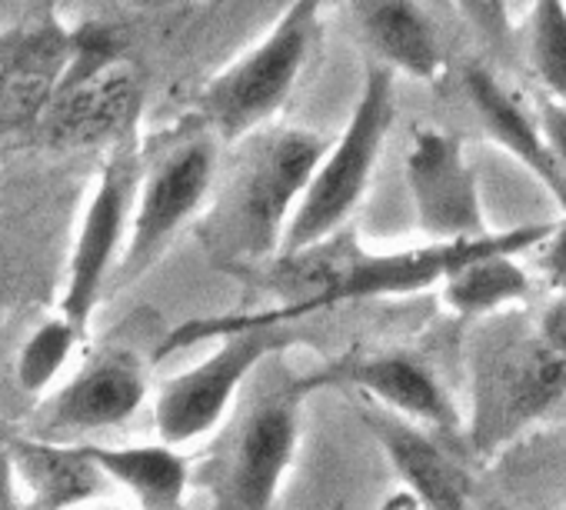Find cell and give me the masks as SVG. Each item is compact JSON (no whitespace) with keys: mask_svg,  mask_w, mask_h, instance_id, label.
<instances>
[{"mask_svg":"<svg viewBox=\"0 0 566 510\" xmlns=\"http://www.w3.org/2000/svg\"><path fill=\"white\" fill-rule=\"evenodd\" d=\"M553 223H523L503 233H483L473 240H433L430 247L397 250V253H367L350 230H337L311 247L276 253L266 264L247 271L256 284L280 301V308L256 314L263 321L283 324L297 321L324 308L347 301H377L417 294L447 281L457 268L480 258L486 250H530L536 247Z\"/></svg>","mask_w":566,"mask_h":510,"instance_id":"1","label":"cell"},{"mask_svg":"<svg viewBox=\"0 0 566 510\" xmlns=\"http://www.w3.org/2000/svg\"><path fill=\"white\" fill-rule=\"evenodd\" d=\"M237 144L197 237L213 264L247 274L280 253L327 144L301 127H260Z\"/></svg>","mask_w":566,"mask_h":510,"instance_id":"2","label":"cell"},{"mask_svg":"<svg viewBox=\"0 0 566 510\" xmlns=\"http://www.w3.org/2000/svg\"><path fill=\"white\" fill-rule=\"evenodd\" d=\"M307 397L304 374L283 351L260 361L193 473L210 510H273L280 480L297 454Z\"/></svg>","mask_w":566,"mask_h":510,"instance_id":"3","label":"cell"},{"mask_svg":"<svg viewBox=\"0 0 566 510\" xmlns=\"http://www.w3.org/2000/svg\"><path fill=\"white\" fill-rule=\"evenodd\" d=\"M470 444L496 454L566 400V357L516 311L480 318L470 351Z\"/></svg>","mask_w":566,"mask_h":510,"instance_id":"4","label":"cell"},{"mask_svg":"<svg viewBox=\"0 0 566 510\" xmlns=\"http://www.w3.org/2000/svg\"><path fill=\"white\" fill-rule=\"evenodd\" d=\"M223 334L220 347L193 364L190 371L170 377L154 404V424L164 444H190L213 427L223 424L230 407L237 404L247 377L276 351H287L297 337L273 321L263 318H227V321H200L187 324L170 334V341L160 351L184 347L190 341Z\"/></svg>","mask_w":566,"mask_h":510,"instance_id":"5","label":"cell"},{"mask_svg":"<svg viewBox=\"0 0 566 510\" xmlns=\"http://www.w3.org/2000/svg\"><path fill=\"white\" fill-rule=\"evenodd\" d=\"M321 38V0H294L276 28L200 94V121L223 144L266 127L291 97Z\"/></svg>","mask_w":566,"mask_h":510,"instance_id":"6","label":"cell"},{"mask_svg":"<svg viewBox=\"0 0 566 510\" xmlns=\"http://www.w3.org/2000/svg\"><path fill=\"white\" fill-rule=\"evenodd\" d=\"M390 124H394V71L380 64L367 71V84L347 131L331 147V154H324V160L317 164L307 194L291 217L280 253L311 247L344 227V220L354 214L374 177Z\"/></svg>","mask_w":566,"mask_h":510,"instance_id":"7","label":"cell"},{"mask_svg":"<svg viewBox=\"0 0 566 510\" xmlns=\"http://www.w3.org/2000/svg\"><path fill=\"white\" fill-rule=\"evenodd\" d=\"M213 177H217V134L207 124L174 140L147 167V177L137 187L130 240L107 284V294L130 288L164 258V250L174 243V237L203 207Z\"/></svg>","mask_w":566,"mask_h":510,"instance_id":"8","label":"cell"},{"mask_svg":"<svg viewBox=\"0 0 566 510\" xmlns=\"http://www.w3.org/2000/svg\"><path fill=\"white\" fill-rule=\"evenodd\" d=\"M137 157L130 150H117L104 170L101 180L87 200L81 233L74 243V258L67 268V288L61 298V314L77 327L84 337L101 298L107 294V284L117 271V258H124V230L134 220L130 207L137 197Z\"/></svg>","mask_w":566,"mask_h":510,"instance_id":"9","label":"cell"},{"mask_svg":"<svg viewBox=\"0 0 566 510\" xmlns=\"http://www.w3.org/2000/svg\"><path fill=\"white\" fill-rule=\"evenodd\" d=\"M140 101L134 64L117 61L104 44L77 38L71 74H64L44 121V131L61 147L101 144L127 127Z\"/></svg>","mask_w":566,"mask_h":510,"instance_id":"10","label":"cell"},{"mask_svg":"<svg viewBox=\"0 0 566 510\" xmlns=\"http://www.w3.org/2000/svg\"><path fill=\"white\" fill-rule=\"evenodd\" d=\"M147 397V364L134 347L97 351L38 414V434L71 440L130 420Z\"/></svg>","mask_w":566,"mask_h":510,"instance_id":"11","label":"cell"},{"mask_svg":"<svg viewBox=\"0 0 566 510\" xmlns=\"http://www.w3.org/2000/svg\"><path fill=\"white\" fill-rule=\"evenodd\" d=\"M311 394L321 387H354L364 397L443 434L460 430V414L437 371L410 351L344 354L340 361L304 374Z\"/></svg>","mask_w":566,"mask_h":510,"instance_id":"12","label":"cell"},{"mask_svg":"<svg viewBox=\"0 0 566 510\" xmlns=\"http://www.w3.org/2000/svg\"><path fill=\"white\" fill-rule=\"evenodd\" d=\"M407 177L420 227L433 240H473L486 233L473 174L453 137L420 134L407 157Z\"/></svg>","mask_w":566,"mask_h":510,"instance_id":"13","label":"cell"},{"mask_svg":"<svg viewBox=\"0 0 566 510\" xmlns=\"http://www.w3.org/2000/svg\"><path fill=\"white\" fill-rule=\"evenodd\" d=\"M360 420L390 457L394 470L410 483L423 510H463L470 473L423 430V424L364 397Z\"/></svg>","mask_w":566,"mask_h":510,"instance_id":"14","label":"cell"},{"mask_svg":"<svg viewBox=\"0 0 566 510\" xmlns=\"http://www.w3.org/2000/svg\"><path fill=\"white\" fill-rule=\"evenodd\" d=\"M8 447L18 477L28 487V510H74L114 487V480L77 440L14 437Z\"/></svg>","mask_w":566,"mask_h":510,"instance_id":"15","label":"cell"},{"mask_svg":"<svg viewBox=\"0 0 566 510\" xmlns=\"http://www.w3.org/2000/svg\"><path fill=\"white\" fill-rule=\"evenodd\" d=\"M463 87L473 101V111L486 124L490 137L506 147L549 194L553 200L566 210V174L546 140L543 124H533V117L483 71V67H467Z\"/></svg>","mask_w":566,"mask_h":510,"instance_id":"16","label":"cell"},{"mask_svg":"<svg viewBox=\"0 0 566 510\" xmlns=\"http://www.w3.org/2000/svg\"><path fill=\"white\" fill-rule=\"evenodd\" d=\"M101 470L120 483L140 510H184L187 487L193 480L190 460L174 450V444H137V447H104L94 440H77Z\"/></svg>","mask_w":566,"mask_h":510,"instance_id":"17","label":"cell"},{"mask_svg":"<svg viewBox=\"0 0 566 510\" xmlns=\"http://www.w3.org/2000/svg\"><path fill=\"white\" fill-rule=\"evenodd\" d=\"M77 38H31L0 74V131L38 124L74 61Z\"/></svg>","mask_w":566,"mask_h":510,"instance_id":"18","label":"cell"},{"mask_svg":"<svg viewBox=\"0 0 566 510\" xmlns=\"http://www.w3.org/2000/svg\"><path fill=\"white\" fill-rule=\"evenodd\" d=\"M350 8L360 34L390 71L423 81L437 74V34L413 0H354Z\"/></svg>","mask_w":566,"mask_h":510,"instance_id":"19","label":"cell"},{"mask_svg":"<svg viewBox=\"0 0 566 510\" xmlns=\"http://www.w3.org/2000/svg\"><path fill=\"white\" fill-rule=\"evenodd\" d=\"M447 304L460 318H490L530 298V278L513 264V250H486L457 268L447 281Z\"/></svg>","mask_w":566,"mask_h":510,"instance_id":"20","label":"cell"},{"mask_svg":"<svg viewBox=\"0 0 566 510\" xmlns=\"http://www.w3.org/2000/svg\"><path fill=\"white\" fill-rule=\"evenodd\" d=\"M530 61L543 87L566 104V0H533Z\"/></svg>","mask_w":566,"mask_h":510,"instance_id":"21","label":"cell"},{"mask_svg":"<svg viewBox=\"0 0 566 510\" xmlns=\"http://www.w3.org/2000/svg\"><path fill=\"white\" fill-rule=\"evenodd\" d=\"M77 327L61 314L48 324H41L21 347V357H18V384L28 391V394H41L54 384V377L64 371L67 364V354L74 351L77 344Z\"/></svg>","mask_w":566,"mask_h":510,"instance_id":"22","label":"cell"},{"mask_svg":"<svg viewBox=\"0 0 566 510\" xmlns=\"http://www.w3.org/2000/svg\"><path fill=\"white\" fill-rule=\"evenodd\" d=\"M536 268L543 271L549 288H556L566 298V210L563 220L553 223V230L536 243Z\"/></svg>","mask_w":566,"mask_h":510,"instance_id":"23","label":"cell"},{"mask_svg":"<svg viewBox=\"0 0 566 510\" xmlns=\"http://www.w3.org/2000/svg\"><path fill=\"white\" fill-rule=\"evenodd\" d=\"M539 111H543L539 124L546 131V140H549V147H553V154L566 174V104L563 101H543Z\"/></svg>","mask_w":566,"mask_h":510,"instance_id":"24","label":"cell"},{"mask_svg":"<svg viewBox=\"0 0 566 510\" xmlns=\"http://www.w3.org/2000/svg\"><path fill=\"white\" fill-rule=\"evenodd\" d=\"M536 327H539L543 341H546L559 357H566V298H563V294H559L556 304H549V308L539 314Z\"/></svg>","mask_w":566,"mask_h":510,"instance_id":"25","label":"cell"},{"mask_svg":"<svg viewBox=\"0 0 566 510\" xmlns=\"http://www.w3.org/2000/svg\"><path fill=\"white\" fill-rule=\"evenodd\" d=\"M0 510H28V503L18 497V467L11 447H0Z\"/></svg>","mask_w":566,"mask_h":510,"instance_id":"26","label":"cell"},{"mask_svg":"<svg viewBox=\"0 0 566 510\" xmlns=\"http://www.w3.org/2000/svg\"><path fill=\"white\" fill-rule=\"evenodd\" d=\"M559 417H563V420H566V400H563V404H559Z\"/></svg>","mask_w":566,"mask_h":510,"instance_id":"27","label":"cell"},{"mask_svg":"<svg viewBox=\"0 0 566 510\" xmlns=\"http://www.w3.org/2000/svg\"><path fill=\"white\" fill-rule=\"evenodd\" d=\"M97 510H120V507H97Z\"/></svg>","mask_w":566,"mask_h":510,"instance_id":"28","label":"cell"}]
</instances>
